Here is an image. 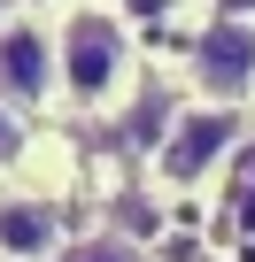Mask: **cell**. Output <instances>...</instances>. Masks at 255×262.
Returning a JSON list of instances; mask_svg holds the SVG:
<instances>
[{"mask_svg": "<svg viewBox=\"0 0 255 262\" xmlns=\"http://www.w3.org/2000/svg\"><path fill=\"white\" fill-rule=\"evenodd\" d=\"M124 24L108 16V8H70V24H62V47H54V70H62V85L77 93V100H101L116 77H124Z\"/></svg>", "mask_w": 255, "mask_h": 262, "instance_id": "1", "label": "cell"}, {"mask_svg": "<svg viewBox=\"0 0 255 262\" xmlns=\"http://www.w3.org/2000/svg\"><path fill=\"white\" fill-rule=\"evenodd\" d=\"M16 147H24V131H16V108L0 100V162H16Z\"/></svg>", "mask_w": 255, "mask_h": 262, "instance_id": "7", "label": "cell"}, {"mask_svg": "<svg viewBox=\"0 0 255 262\" xmlns=\"http://www.w3.org/2000/svg\"><path fill=\"white\" fill-rule=\"evenodd\" d=\"M193 77H201V93H217V100H240V93L255 85V24H240V16H217V24L193 39Z\"/></svg>", "mask_w": 255, "mask_h": 262, "instance_id": "3", "label": "cell"}, {"mask_svg": "<svg viewBox=\"0 0 255 262\" xmlns=\"http://www.w3.org/2000/svg\"><path fill=\"white\" fill-rule=\"evenodd\" d=\"M70 262H147V254H140L132 239H85V247H77Z\"/></svg>", "mask_w": 255, "mask_h": 262, "instance_id": "6", "label": "cell"}, {"mask_svg": "<svg viewBox=\"0 0 255 262\" xmlns=\"http://www.w3.org/2000/svg\"><path fill=\"white\" fill-rule=\"evenodd\" d=\"M47 85H54L47 31L39 24H8V31H0V100H8V108H31V100H47Z\"/></svg>", "mask_w": 255, "mask_h": 262, "instance_id": "4", "label": "cell"}, {"mask_svg": "<svg viewBox=\"0 0 255 262\" xmlns=\"http://www.w3.org/2000/svg\"><path fill=\"white\" fill-rule=\"evenodd\" d=\"M0 8H8V0H0Z\"/></svg>", "mask_w": 255, "mask_h": 262, "instance_id": "8", "label": "cell"}, {"mask_svg": "<svg viewBox=\"0 0 255 262\" xmlns=\"http://www.w3.org/2000/svg\"><path fill=\"white\" fill-rule=\"evenodd\" d=\"M240 139V116L232 108H186L163 139H155V170L170 178V185H193L201 170H217V155Z\"/></svg>", "mask_w": 255, "mask_h": 262, "instance_id": "2", "label": "cell"}, {"mask_svg": "<svg viewBox=\"0 0 255 262\" xmlns=\"http://www.w3.org/2000/svg\"><path fill=\"white\" fill-rule=\"evenodd\" d=\"M54 231H62V216H54L47 201L0 208V247H8V254H54Z\"/></svg>", "mask_w": 255, "mask_h": 262, "instance_id": "5", "label": "cell"}]
</instances>
